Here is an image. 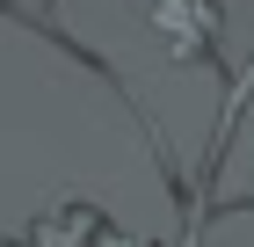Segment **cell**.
I'll return each instance as SVG.
<instances>
[{"instance_id":"obj_1","label":"cell","mask_w":254,"mask_h":247,"mask_svg":"<svg viewBox=\"0 0 254 247\" xmlns=\"http://www.w3.org/2000/svg\"><path fill=\"white\" fill-rule=\"evenodd\" d=\"M160 29L175 37V58H211V29H218V0H153Z\"/></svg>"}]
</instances>
